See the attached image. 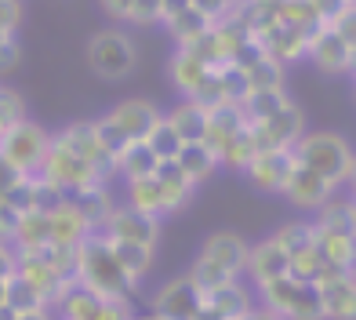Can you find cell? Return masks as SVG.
<instances>
[{
  "label": "cell",
  "mask_w": 356,
  "mask_h": 320,
  "mask_svg": "<svg viewBox=\"0 0 356 320\" xmlns=\"http://www.w3.org/2000/svg\"><path fill=\"white\" fill-rule=\"evenodd\" d=\"M248 240L240 237V233H233V230H222V233H211L204 240V248H200V255L197 259H204V262H211V266H218L222 273H229V277H244V269H248Z\"/></svg>",
  "instance_id": "8fae6325"
},
{
  "label": "cell",
  "mask_w": 356,
  "mask_h": 320,
  "mask_svg": "<svg viewBox=\"0 0 356 320\" xmlns=\"http://www.w3.org/2000/svg\"><path fill=\"white\" fill-rule=\"evenodd\" d=\"M295 160L302 168L316 171L323 182H331L334 189H342L353 182L356 175V153L349 146L346 135L338 131H305L295 146H291Z\"/></svg>",
  "instance_id": "7a4b0ae2"
},
{
  "label": "cell",
  "mask_w": 356,
  "mask_h": 320,
  "mask_svg": "<svg viewBox=\"0 0 356 320\" xmlns=\"http://www.w3.org/2000/svg\"><path fill=\"white\" fill-rule=\"evenodd\" d=\"M305 58L313 62L320 73H353V62H356V47L349 37H342L338 29L331 26H320L316 33L305 44Z\"/></svg>",
  "instance_id": "52a82bcc"
},
{
  "label": "cell",
  "mask_w": 356,
  "mask_h": 320,
  "mask_svg": "<svg viewBox=\"0 0 356 320\" xmlns=\"http://www.w3.org/2000/svg\"><path fill=\"white\" fill-rule=\"evenodd\" d=\"M47 233H51L55 248H76L80 240L91 233V226L84 222V215L76 211V204L70 197H62L55 207H47Z\"/></svg>",
  "instance_id": "e0dca14e"
},
{
  "label": "cell",
  "mask_w": 356,
  "mask_h": 320,
  "mask_svg": "<svg viewBox=\"0 0 356 320\" xmlns=\"http://www.w3.org/2000/svg\"><path fill=\"white\" fill-rule=\"evenodd\" d=\"M164 120L175 127V135L182 142H204V131H207V106L193 102V99H182L175 109H168Z\"/></svg>",
  "instance_id": "44dd1931"
},
{
  "label": "cell",
  "mask_w": 356,
  "mask_h": 320,
  "mask_svg": "<svg viewBox=\"0 0 356 320\" xmlns=\"http://www.w3.org/2000/svg\"><path fill=\"white\" fill-rule=\"evenodd\" d=\"M168 70H171V84L182 91V99H189V95L207 80V73H211L215 66H211V62H207L193 44H178L175 55H171V62H168Z\"/></svg>",
  "instance_id": "2e32d148"
},
{
  "label": "cell",
  "mask_w": 356,
  "mask_h": 320,
  "mask_svg": "<svg viewBox=\"0 0 356 320\" xmlns=\"http://www.w3.org/2000/svg\"><path fill=\"white\" fill-rule=\"evenodd\" d=\"M76 284L99 298H117V302H131V295L138 291V280L120 269L102 233H88L76 244Z\"/></svg>",
  "instance_id": "6da1fadb"
},
{
  "label": "cell",
  "mask_w": 356,
  "mask_h": 320,
  "mask_svg": "<svg viewBox=\"0 0 356 320\" xmlns=\"http://www.w3.org/2000/svg\"><path fill=\"white\" fill-rule=\"evenodd\" d=\"M353 197H327L320 207H316V218H313V226L323 230V233H349L353 237Z\"/></svg>",
  "instance_id": "cb8c5ba5"
},
{
  "label": "cell",
  "mask_w": 356,
  "mask_h": 320,
  "mask_svg": "<svg viewBox=\"0 0 356 320\" xmlns=\"http://www.w3.org/2000/svg\"><path fill=\"white\" fill-rule=\"evenodd\" d=\"M164 117L153 102H145V99H124L109 109V113L102 117L113 131H117L124 142H145V135L153 131V124Z\"/></svg>",
  "instance_id": "30bf717a"
},
{
  "label": "cell",
  "mask_w": 356,
  "mask_h": 320,
  "mask_svg": "<svg viewBox=\"0 0 356 320\" xmlns=\"http://www.w3.org/2000/svg\"><path fill=\"white\" fill-rule=\"evenodd\" d=\"M153 179L160 182V193H164V218L168 215H178L182 207L193 200V193H197V186H193L182 171H178L175 160H160Z\"/></svg>",
  "instance_id": "d6986e66"
},
{
  "label": "cell",
  "mask_w": 356,
  "mask_h": 320,
  "mask_svg": "<svg viewBox=\"0 0 356 320\" xmlns=\"http://www.w3.org/2000/svg\"><path fill=\"white\" fill-rule=\"evenodd\" d=\"M145 146L156 153V160H175L178 146H182V138H178V135H175V127H171L164 117H160V120L153 124V131L145 135Z\"/></svg>",
  "instance_id": "d6a6232c"
},
{
  "label": "cell",
  "mask_w": 356,
  "mask_h": 320,
  "mask_svg": "<svg viewBox=\"0 0 356 320\" xmlns=\"http://www.w3.org/2000/svg\"><path fill=\"white\" fill-rule=\"evenodd\" d=\"M244 320H280V317L273 313V310H266V306H262V310H251V313H248Z\"/></svg>",
  "instance_id": "ab89813d"
},
{
  "label": "cell",
  "mask_w": 356,
  "mask_h": 320,
  "mask_svg": "<svg viewBox=\"0 0 356 320\" xmlns=\"http://www.w3.org/2000/svg\"><path fill=\"white\" fill-rule=\"evenodd\" d=\"M22 26V0H0V33H11Z\"/></svg>",
  "instance_id": "836d02e7"
},
{
  "label": "cell",
  "mask_w": 356,
  "mask_h": 320,
  "mask_svg": "<svg viewBox=\"0 0 356 320\" xmlns=\"http://www.w3.org/2000/svg\"><path fill=\"white\" fill-rule=\"evenodd\" d=\"M316 295H320L323 320H353L356 317V280H353V269L334 273L323 284H316Z\"/></svg>",
  "instance_id": "9a60e30c"
},
{
  "label": "cell",
  "mask_w": 356,
  "mask_h": 320,
  "mask_svg": "<svg viewBox=\"0 0 356 320\" xmlns=\"http://www.w3.org/2000/svg\"><path fill=\"white\" fill-rule=\"evenodd\" d=\"M37 179H44L62 197H76V193H84V189L106 186L102 175L95 171L80 153H73L62 135H51V142H47V153H44V164L37 171Z\"/></svg>",
  "instance_id": "3957f363"
},
{
  "label": "cell",
  "mask_w": 356,
  "mask_h": 320,
  "mask_svg": "<svg viewBox=\"0 0 356 320\" xmlns=\"http://www.w3.org/2000/svg\"><path fill=\"white\" fill-rule=\"evenodd\" d=\"M19 320H58V317L47 306V310H33V313H19Z\"/></svg>",
  "instance_id": "f35d334b"
},
{
  "label": "cell",
  "mask_w": 356,
  "mask_h": 320,
  "mask_svg": "<svg viewBox=\"0 0 356 320\" xmlns=\"http://www.w3.org/2000/svg\"><path fill=\"white\" fill-rule=\"evenodd\" d=\"M334 193H338V189L331 182H323L316 171L302 168L298 160H295V168H291L284 189H280V197H287V204L298 207V211H316V207L327 200V197H334Z\"/></svg>",
  "instance_id": "4fadbf2b"
},
{
  "label": "cell",
  "mask_w": 356,
  "mask_h": 320,
  "mask_svg": "<svg viewBox=\"0 0 356 320\" xmlns=\"http://www.w3.org/2000/svg\"><path fill=\"white\" fill-rule=\"evenodd\" d=\"M4 306H11L15 313H33V310H47V298L26 277L8 273L4 277Z\"/></svg>",
  "instance_id": "484cf974"
},
{
  "label": "cell",
  "mask_w": 356,
  "mask_h": 320,
  "mask_svg": "<svg viewBox=\"0 0 356 320\" xmlns=\"http://www.w3.org/2000/svg\"><path fill=\"white\" fill-rule=\"evenodd\" d=\"M15 226H19V211H15V207L8 204V197L0 193V237H4V240H11Z\"/></svg>",
  "instance_id": "e575fe53"
},
{
  "label": "cell",
  "mask_w": 356,
  "mask_h": 320,
  "mask_svg": "<svg viewBox=\"0 0 356 320\" xmlns=\"http://www.w3.org/2000/svg\"><path fill=\"white\" fill-rule=\"evenodd\" d=\"M76 204V211L84 215V222L91 226V233H99L106 226V218L113 211V197H109V186H95V189H84V193L70 197Z\"/></svg>",
  "instance_id": "d4e9b609"
},
{
  "label": "cell",
  "mask_w": 356,
  "mask_h": 320,
  "mask_svg": "<svg viewBox=\"0 0 356 320\" xmlns=\"http://www.w3.org/2000/svg\"><path fill=\"white\" fill-rule=\"evenodd\" d=\"M291 168H295V153L291 150H258L248 160L244 175L251 179L254 189H262V193H280Z\"/></svg>",
  "instance_id": "7c38bea8"
},
{
  "label": "cell",
  "mask_w": 356,
  "mask_h": 320,
  "mask_svg": "<svg viewBox=\"0 0 356 320\" xmlns=\"http://www.w3.org/2000/svg\"><path fill=\"white\" fill-rule=\"evenodd\" d=\"M287 266H291V255L269 237V240H262V244L248 248V269L244 273H251L254 284H266L273 277H287Z\"/></svg>",
  "instance_id": "ac0fdd59"
},
{
  "label": "cell",
  "mask_w": 356,
  "mask_h": 320,
  "mask_svg": "<svg viewBox=\"0 0 356 320\" xmlns=\"http://www.w3.org/2000/svg\"><path fill=\"white\" fill-rule=\"evenodd\" d=\"M106 237V233H102ZM106 244L113 251V259L120 262V269L127 277L142 280L145 273L153 269V259H156V248H145V244H135V240H117V237H106Z\"/></svg>",
  "instance_id": "603a6c76"
},
{
  "label": "cell",
  "mask_w": 356,
  "mask_h": 320,
  "mask_svg": "<svg viewBox=\"0 0 356 320\" xmlns=\"http://www.w3.org/2000/svg\"><path fill=\"white\" fill-rule=\"evenodd\" d=\"M262 306L273 310L280 320H323L316 284H305L295 277H273L266 284H254Z\"/></svg>",
  "instance_id": "277c9868"
},
{
  "label": "cell",
  "mask_w": 356,
  "mask_h": 320,
  "mask_svg": "<svg viewBox=\"0 0 356 320\" xmlns=\"http://www.w3.org/2000/svg\"><path fill=\"white\" fill-rule=\"evenodd\" d=\"M156 153L145 146V142H131L120 157H117V175H124L127 182H135V179H149V175L156 171Z\"/></svg>",
  "instance_id": "4316f807"
},
{
  "label": "cell",
  "mask_w": 356,
  "mask_h": 320,
  "mask_svg": "<svg viewBox=\"0 0 356 320\" xmlns=\"http://www.w3.org/2000/svg\"><path fill=\"white\" fill-rule=\"evenodd\" d=\"M258 153V146H254V135H251V124L244 127V131H236L233 138H225L222 146L215 150V157H218V164L222 168H233V171H244L248 168V160Z\"/></svg>",
  "instance_id": "83f0119b"
},
{
  "label": "cell",
  "mask_w": 356,
  "mask_h": 320,
  "mask_svg": "<svg viewBox=\"0 0 356 320\" xmlns=\"http://www.w3.org/2000/svg\"><path fill=\"white\" fill-rule=\"evenodd\" d=\"M0 320H19V313H15L11 306H4V302H0Z\"/></svg>",
  "instance_id": "60d3db41"
},
{
  "label": "cell",
  "mask_w": 356,
  "mask_h": 320,
  "mask_svg": "<svg viewBox=\"0 0 356 320\" xmlns=\"http://www.w3.org/2000/svg\"><path fill=\"white\" fill-rule=\"evenodd\" d=\"M251 135H254L258 150H291L305 135V117H302V109L295 102H287L273 117L251 124Z\"/></svg>",
  "instance_id": "ba28073f"
},
{
  "label": "cell",
  "mask_w": 356,
  "mask_h": 320,
  "mask_svg": "<svg viewBox=\"0 0 356 320\" xmlns=\"http://www.w3.org/2000/svg\"><path fill=\"white\" fill-rule=\"evenodd\" d=\"M99 233L117 237V240H135V244H145V248H156V240H160V218L135 211L131 204H127V207H113L109 218H106V226Z\"/></svg>",
  "instance_id": "5bb4252c"
},
{
  "label": "cell",
  "mask_w": 356,
  "mask_h": 320,
  "mask_svg": "<svg viewBox=\"0 0 356 320\" xmlns=\"http://www.w3.org/2000/svg\"><path fill=\"white\" fill-rule=\"evenodd\" d=\"M287 102L291 99L284 95V88H269V91H248L244 99H240V109H244L248 124H258V120L273 117L277 109H284Z\"/></svg>",
  "instance_id": "f546056e"
},
{
  "label": "cell",
  "mask_w": 356,
  "mask_h": 320,
  "mask_svg": "<svg viewBox=\"0 0 356 320\" xmlns=\"http://www.w3.org/2000/svg\"><path fill=\"white\" fill-rule=\"evenodd\" d=\"M273 240H277L287 255H295V251H305V248L316 244V226L309 218H295V222H287V226H280L273 233Z\"/></svg>",
  "instance_id": "1f68e13d"
},
{
  "label": "cell",
  "mask_w": 356,
  "mask_h": 320,
  "mask_svg": "<svg viewBox=\"0 0 356 320\" xmlns=\"http://www.w3.org/2000/svg\"><path fill=\"white\" fill-rule=\"evenodd\" d=\"M127 204L135 207V211L142 215H153V218H164V193H160V182L153 179H135V182H127Z\"/></svg>",
  "instance_id": "4dcf8cb0"
},
{
  "label": "cell",
  "mask_w": 356,
  "mask_h": 320,
  "mask_svg": "<svg viewBox=\"0 0 356 320\" xmlns=\"http://www.w3.org/2000/svg\"><path fill=\"white\" fill-rule=\"evenodd\" d=\"M175 164L193 186H200V182H207L218 171V157H215V150L207 146V142H182L178 153H175Z\"/></svg>",
  "instance_id": "ffe728a7"
},
{
  "label": "cell",
  "mask_w": 356,
  "mask_h": 320,
  "mask_svg": "<svg viewBox=\"0 0 356 320\" xmlns=\"http://www.w3.org/2000/svg\"><path fill=\"white\" fill-rule=\"evenodd\" d=\"M131 320H164V317H156V313H145V317H131Z\"/></svg>",
  "instance_id": "b9f144b4"
},
{
  "label": "cell",
  "mask_w": 356,
  "mask_h": 320,
  "mask_svg": "<svg viewBox=\"0 0 356 320\" xmlns=\"http://www.w3.org/2000/svg\"><path fill=\"white\" fill-rule=\"evenodd\" d=\"M168 26V33L175 37V44H197L207 29H211V19L197 8V4H186V8H178V11H171V15H164L160 19Z\"/></svg>",
  "instance_id": "7402d4cb"
},
{
  "label": "cell",
  "mask_w": 356,
  "mask_h": 320,
  "mask_svg": "<svg viewBox=\"0 0 356 320\" xmlns=\"http://www.w3.org/2000/svg\"><path fill=\"white\" fill-rule=\"evenodd\" d=\"M15 273V248H11V240L0 237V277H8Z\"/></svg>",
  "instance_id": "8d00e7d4"
},
{
  "label": "cell",
  "mask_w": 356,
  "mask_h": 320,
  "mask_svg": "<svg viewBox=\"0 0 356 320\" xmlns=\"http://www.w3.org/2000/svg\"><path fill=\"white\" fill-rule=\"evenodd\" d=\"M200 310H204V291L189 277L168 280L153 298V313L164 320H197Z\"/></svg>",
  "instance_id": "9c48e42d"
},
{
  "label": "cell",
  "mask_w": 356,
  "mask_h": 320,
  "mask_svg": "<svg viewBox=\"0 0 356 320\" xmlns=\"http://www.w3.org/2000/svg\"><path fill=\"white\" fill-rule=\"evenodd\" d=\"M47 142H51V135H47L40 124L19 120L0 135V160H4L15 175H37L40 164H44Z\"/></svg>",
  "instance_id": "8992f818"
},
{
  "label": "cell",
  "mask_w": 356,
  "mask_h": 320,
  "mask_svg": "<svg viewBox=\"0 0 356 320\" xmlns=\"http://www.w3.org/2000/svg\"><path fill=\"white\" fill-rule=\"evenodd\" d=\"M349 4H353V0H349Z\"/></svg>",
  "instance_id": "ee69618b"
},
{
  "label": "cell",
  "mask_w": 356,
  "mask_h": 320,
  "mask_svg": "<svg viewBox=\"0 0 356 320\" xmlns=\"http://www.w3.org/2000/svg\"><path fill=\"white\" fill-rule=\"evenodd\" d=\"M102 4H106V11L113 15V19L127 22V19H131V4H135V0H102Z\"/></svg>",
  "instance_id": "74e56055"
},
{
  "label": "cell",
  "mask_w": 356,
  "mask_h": 320,
  "mask_svg": "<svg viewBox=\"0 0 356 320\" xmlns=\"http://www.w3.org/2000/svg\"><path fill=\"white\" fill-rule=\"evenodd\" d=\"M356 240L349 233H323L316 230V251L323 255V262H331L334 269H353V259H356Z\"/></svg>",
  "instance_id": "f1b7e54d"
},
{
  "label": "cell",
  "mask_w": 356,
  "mask_h": 320,
  "mask_svg": "<svg viewBox=\"0 0 356 320\" xmlns=\"http://www.w3.org/2000/svg\"><path fill=\"white\" fill-rule=\"evenodd\" d=\"M19 62V44L11 33H0V70H11Z\"/></svg>",
  "instance_id": "d590c367"
},
{
  "label": "cell",
  "mask_w": 356,
  "mask_h": 320,
  "mask_svg": "<svg viewBox=\"0 0 356 320\" xmlns=\"http://www.w3.org/2000/svg\"><path fill=\"white\" fill-rule=\"evenodd\" d=\"M135 62H138L135 40L124 29H99L88 40V66L99 80H124L135 70Z\"/></svg>",
  "instance_id": "5b68a950"
},
{
  "label": "cell",
  "mask_w": 356,
  "mask_h": 320,
  "mask_svg": "<svg viewBox=\"0 0 356 320\" xmlns=\"http://www.w3.org/2000/svg\"><path fill=\"white\" fill-rule=\"evenodd\" d=\"M0 302H4V277H0Z\"/></svg>",
  "instance_id": "7bdbcfd3"
}]
</instances>
